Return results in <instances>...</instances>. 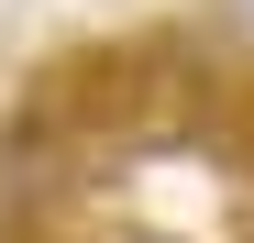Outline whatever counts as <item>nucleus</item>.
<instances>
[]
</instances>
